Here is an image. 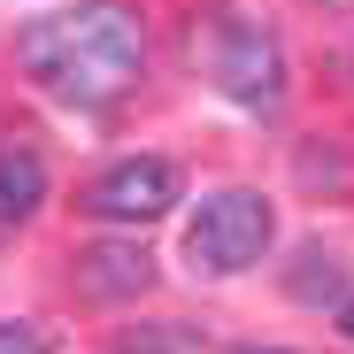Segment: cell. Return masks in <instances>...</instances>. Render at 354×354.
<instances>
[{
  "instance_id": "9",
  "label": "cell",
  "mask_w": 354,
  "mask_h": 354,
  "mask_svg": "<svg viewBox=\"0 0 354 354\" xmlns=\"http://www.w3.org/2000/svg\"><path fill=\"white\" fill-rule=\"evenodd\" d=\"M124 354H193V339H177V331H131Z\"/></svg>"
},
{
  "instance_id": "4",
  "label": "cell",
  "mask_w": 354,
  "mask_h": 354,
  "mask_svg": "<svg viewBox=\"0 0 354 354\" xmlns=\"http://www.w3.org/2000/svg\"><path fill=\"white\" fill-rule=\"evenodd\" d=\"M169 201H177V169L154 154H131L85 185V208L100 223H154V216H169Z\"/></svg>"
},
{
  "instance_id": "3",
  "label": "cell",
  "mask_w": 354,
  "mask_h": 354,
  "mask_svg": "<svg viewBox=\"0 0 354 354\" xmlns=\"http://www.w3.org/2000/svg\"><path fill=\"white\" fill-rule=\"evenodd\" d=\"M208 77L239 100V108H277L285 93V54L262 24H239V16H216L208 24Z\"/></svg>"
},
{
  "instance_id": "2",
  "label": "cell",
  "mask_w": 354,
  "mask_h": 354,
  "mask_svg": "<svg viewBox=\"0 0 354 354\" xmlns=\"http://www.w3.org/2000/svg\"><path fill=\"white\" fill-rule=\"evenodd\" d=\"M270 231H277L270 201L231 185V193H208V201H201V216L185 223V254H193V270L239 277V270H254V262L270 254Z\"/></svg>"
},
{
  "instance_id": "1",
  "label": "cell",
  "mask_w": 354,
  "mask_h": 354,
  "mask_svg": "<svg viewBox=\"0 0 354 354\" xmlns=\"http://www.w3.org/2000/svg\"><path fill=\"white\" fill-rule=\"evenodd\" d=\"M16 62L62 100H124L147 70V39H139V16L124 0H77V8H54L39 24H24L16 39Z\"/></svg>"
},
{
  "instance_id": "7",
  "label": "cell",
  "mask_w": 354,
  "mask_h": 354,
  "mask_svg": "<svg viewBox=\"0 0 354 354\" xmlns=\"http://www.w3.org/2000/svg\"><path fill=\"white\" fill-rule=\"evenodd\" d=\"M285 292H292V301H308V308L346 301V262H339L331 247H301V254H292V270H285Z\"/></svg>"
},
{
  "instance_id": "6",
  "label": "cell",
  "mask_w": 354,
  "mask_h": 354,
  "mask_svg": "<svg viewBox=\"0 0 354 354\" xmlns=\"http://www.w3.org/2000/svg\"><path fill=\"white\" fill-rule=\"evenodd\" d=\"M39 201H46V162L8 139L0 147V223H31Z\"/></svg>"
},
{
  "instance_id": "8",
  "label": "cell",
  "mask_w": 354,
  "mask_h": 354,
  "mask_svg": "<svg viewBox=\"0 0 354 354\" xmlns=\"http://www.w3.org/2000/svg\"><path fill=\"white\" fill-rule=\"evenodd\" d=\"M0 354H46V331L31 316H8V324H0Z\"/></svg>"
},
{
  "instance_id": "10",
  "label": "cell",
  "mask_w": 354,
  "mask_h": 354,
  "mask_svg": "<svg viewBox=\"0 0 354 354\" xmlns=\"http://www.w3.org/2000/svg\"><path fill=\"white\" fill-rule=\"evenodd\" d=\"M231 354H285V346H231Z\"/></svg>"
},
{
  "instance_id": "11",
  "label": "cell",
  "mask_w": 354,
  "mask_h": 354,
  "mask_svg": "<svg viewBox=\"0 0 354 354\" xmlns=\"http://www.w3.org/2000/svg\"><path fill=\"white\" fill-rule=\"evenodd\" d=\"M346 331H354V301H346Z\"/></svg>"
},
{
  "instance_id": "5",
  "label": "cell",
  "mask_w": 354,
  "mask_h": 354,
  "mask_svg": "<svg viewBox=\"0 0 354 354\" xmlns=\"http://www.w3.org/2000/svg\"><path fill=\"white\" fill-rule=\"evenodd\" d=\"M70 277H77L85 301H131V292L154 285V254L139 239H93V247L70 254Z\"/></svg>"
}]
</instances>
